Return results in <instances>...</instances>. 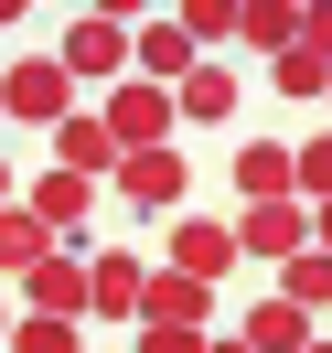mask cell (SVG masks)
I'll list each match as a JSON object with an SVG mask.
<instances>
[{"mask_svg": "<svg viewBox=\"0 0 332 353\" xmlns=\"http://www.w3.org/2000/svg\"><path fill=\"white\" fill-rule=\"evenodd\" d=\"M129 43H139V22H118V11H75V22L54 32V65H65L75 86H129Z\"/></svg>", "mask_w": 332, "mask_h": 353, "instance_id": "obj_1", "label": "cell"}, {"mask_svg": "<svg viewBox=\"0 0 332 353\" xmlns=\"http://www.w3.org/2000/svg\"><path fill=\"white\" fill-rule=\"evenodd\" d=\"M0 118H43V129H65V118H75V75L54 65V54L0 65Z\"/></svg>", "mask_w": 332, "mask_h": 353, "instance_id": "obj_2", "label": "cell"}, {"mask_svg": "<svg viewBox=\"0 0 332 353\" xmlns=\"http://www.w3.org/2000/svg\"><path fill=\"white\" fill-rule=\"evenodd\" d=\"M97 118H108L118 161H129V150H172V86H139V75H129V86H108Z\"/></svg>", "mask_w": 332, "mask_h": 353, "instance_id": "obj_3", "label": "cell"}, {"mask_svg": "<svg viewBox=\"0 0 332 353\" xmlns=\"http://www.w3.org/2000/svg\"><path fill=\"white\" fill-rule=\"evenodd\" d=\"M236 257H257V268L311 257V203H246L236 214Z\"/></svg>", "mask_w": 332, "mask_h": 353, "instance_id": "obj_4", "label": "cell"}, {"mask_svg": "<svg viewBox=\"0 0 332 353\" xmlns=\"http://www.w3.org/2000/svg\"><path fill=\"white\" fill-rule=\"evenodd\" d=\"M182 193H193L182 150H129L118 161V203H129V214H182Z\"/></svg>", "mask_w": 332, "mask_h": 353, "instance_id": "obj_5", "label": "cell"}, {"mask_svg": "<svg viewBox=\"0 0 332 353\" xmlns=\"http://www.w3.org/2000/svg\"><path fill=\"white\" fill-rule=\"evenodd\" d=\"M139 289H150V268L129 246H97L86 257V321H139Z\"/></svg>", "mask_w": 332, "mask_h": 353, "instance_id": "obj_6", "label": "cell"}, {"mask_svg": "<svg viewBox=\"0 0 332 353\" xmlns=\"http://www.w3.org/2000/svg\"><path fill=\"white\" fill-rule=\"evenodd\" d=\"M161 268H182V279L225 289V268H236V225H215V214H172V257H161Z\"/></svg>", "mask_w": 332, "mask_h": 353, "instance_id": "obj_7", "label": "cell"}, {"mask_svg": "<svg viewBox=\"0 0 332 353\" xmlns=\"http://www.w3.org/2000/svg\"><path fill=\"white\" fill-rule=\"evenodd\" d=\"M22 310H43V321H86V257H75V246H54V257L22 279Z\"/></svg>", "mask_w": 332, "mask_h": 353, "instance_id": "obj_8", "label": "cell"}, {"mask_svg": "<svg viewBox=\"0 0 332 353\" xmlns=\"http://www.w3.org/2000/svg\"><path fill=\"white\" fill-rule=\"evenodd\" d=\"M139 321H172V332H215V289L182 279V268H150V289H139Z\"/></svg>", "mask_w": 332, "mask_h": 353, "instance_id": "obj_9", "label": "cell"}, {"mask_svg": "<svg viewBox=\"0 0 332 353\" xmlns=\"http://www.w3.org/2000/svg\"><path fill=\"white\" fill-rule=\"evenodd\" d=\"M236 343H246V353H311L322 332H311V310H300V300H279V289H268V300H246Z\"/></svg>", "mask_w": 332, "mask_h": 353, "instance_id": "obj_10", "label": "cell"}, {"mask_svg": "<svg viewBox=\"0 0 332 353\" xmlns=\"http://www.w3.org/2000/svg\"><path fill=\"white\" fill-rule=\"evenodd\" d=\"M54 172H75V182H118V139H108V118L75 108L65 129H54Z\"/></svg>", "mask_w": 332, "mask_h": 353, "instance_id": "obj_11", "label": "cell"}, {"mask_svg": "<svg viewBox=\"0 0 332 353\" xmlns=\"http://www.w3.org/2000/svg\"><path fill=\"white\" fill-rule=\"evenodd\" d=\"M193 65H204V54H193L182 22H139V43H129V75H139V86H182Z\"/></svg>", "mask_w": 332, "mask_h": 353, "instance_id": "obj_12", "label": "cell"}, {"mask_svg": "<svg viewBox=\"0 0 332 353\" xmlns=\"http://www.w3.org/2000/svg\"><path fill=\"white\" fill-rule=\"evenodd\" d=\"M236 193L246 203H300V161H289L279 139H246L236 150Z\"/></svg>", "mask_w": 332, "mask_h": 353, "instance_id": "obj_13", "label": "cell"}, {"mask_svg": "<svg viewBox=\"0 0 332 353\" xmlns=\"http://www.w3.org/2000/svg\"><path fill=\"white\" fill-rule=\"evenodd\" d=\"M32 214H43L54 225V246H75V236H86V214H97V182H75V172H43V182H32Z\"/></svg>", "mask_w": 332, "mask_h": 353, "instance_id": "obj_14", "label": "cell"}, {"mask_svg": "<svg viewBox=\"0 0 332 353\" xmlns=\"http://www.w3.org/2000/svg\"><path fill=\"white\" fill-rule=\"evenodd\" d=\"M300 22H311L300 0H236V32H246V43H257V54H268V65H279V54H289V43H300Z\"/></svg>", "mask_w": 332, "mask_h": 353, "instance_id": "obj_15", "label": "cell"}, {"mask_svg": "<svg viewBox=\"0 0 332 353\" xmlns=\"http://www.w3.org/2000/svg\"><path fill=\"white\" fill-rule=\"evenodd\" d=\"M43 257H54V225L32 214V203H11V214H0V279H32Z\"/></svg>", "mask_w": 332, "mask_h": 353, "instance_id": "obj_16", "label": "cell"}, {"mask_svg": "<svg viewBox=\"0 0 332 353\" xmlns=\"http://www.w3.org/2000/svg\"><path fill=\"white\" fill-rule=\"evenodd\" d=\"M172 108H182V118H236V75H225V65H193V75L172 86Z\"/></svg>", "mask_w": 332, "mask_h": 353, "instance_id": "obj_17", "label": "cell"}, {"mask_svg": "<svg viewBox=\"0 0 332 353\" xmlns=\"http://www.w3.org/2000/svg\"><path fill=\"white\" fill-rule=\"evenodd\" d=\"M279 300H300V310H332V257H322V246L279 268Z\"/></svg>", "mask_w": 332, "mask_h": 353, "instance_id": "obj_18", "label": "cell"}, {"mask_svg": "<svg viewBox=\"0 0 332 353\" xmlns=\"http://www.w3.org/2000/svg\"><path fill=\"white\" fill-rule=\"evenodd\" d=\"M11 353H86V332H75V321H43V310H22V321H11Z\"/></svg>", "mask_w": 332, "mask_h": 353, "instance_id": "obj_19", "label": "cell"}, {"mask_svg": "<svg viewBox=\"0 0 332 353\" xmlns=\"http://www.w3.org/2000/svg\"><path fill=\"white\" fill-rule=\"evenodd\" d=\"M268 75H279V97H332V65H322L311 43H289V54H279Z\"/></svg>", "mask_w": 332, "mask_h": 353, "instance_id": "obj_20", "label": "cell"}, {"mask_svg": "<svg viewBox=\"0 0 332 353\" xmlns=\"http://www.w3.org/2000/svg\"><path fill=\"white\" fill-rule=\"evenodd\" d=\"M289 161H300V203H332V129H311Z\"/></svg>", "mask_w": 332, "mask_h": 353, "instance_id": "obj_21", "label": "cell"}, {"mask_svg": "<svg viewBox=\"0 0 332 353\" xmlns=\"http://www.w3.org/2000/svg\"><path fill=\"white\" fill-rule=\"evenodd\" d=\"M172 22L193 32V54H204V43H225V32H236V0H182Z\"/></svg>", "mask_w": 332, "mask_h": 353, "instance_id": "obj_22", "label": "cell"}, {"mask_svg": "<svg viewBox=\"0 0 332 353\" xmlns=\"http://www.w3.org/2000/svg\"><path fill=\"white\" fill-rule=\"evenodd\" d=\"M215 332H172V321H139V353H204Z\"/></svg>", "mask_w": 332, "mask_h": 353, "instance_id": "obj_23", "label": "cell"}, {"mask_svg": "<svg viewBox=\"0 0 332 353\" xmlns=\"http://www.w3.org/2000/svg\"><path fill=\"white\" fill-rule=\"evenodd\" d=\"M311 246H322V257H332V203H311Z\"/></svg>", "mask_w": 332, "mask_h": 353, "instance_id": "obj_24", "label": "cell"}, {"mask_svg": "<svg viewBox=\"0 0 332 353\" xmlns=\"http://www.w3.org/2000/svg\"><path fill=\"white\" fill-rule=\"evenodd\" d=\"M11 203H22V193H11V161H0V214H11Z\"/></svg>", "mask_w": 332, "mask_h": 353, "instance_id": "obj_25", "label": "cell"}, {"mask_svg": "<svg viewBox=\"0 0 332 353\" xmlns=\"http://www.w3.org/2000/svg\"><path fill=\"white\" fill-rule=\"evenodd\" d=\"M204 353H246V343H236V332H215V343H204Z\"/></svg>", "mask_w": 332, "mask_h": 353, "instance_id": "obj_26", "label": "cell"}, {"mask_svg": "<svg viewBox=\"0 0 332 353\" xmlns=\"http://www.w3.org/2000/svg\"><path fill=\"white\" fill-rule=\"evenodd\" d=\"M11 321H22V310H11V300H0V343H11Z\"/></svg>", "mask_w": 332, "mask_h": 353, "instance_id": "obj_27", "label": "cell"}, {"mask_svg": "<svg viewBox=\"0 0 332 353\" xmlns=\"http://www.w3.org/2000/svg\"><path fill=\"white\" fill-rule=\"evenodd\" d=\"M311 353H332V332H322V343H311Z\"/></svg>", "mask_w": 332, "mask_h": 353, "instance_id": "obj_28", "label": "cell"}, {"mask_svg": "<svg viewBox=\"0 0 332 353\" xmlns=\"http://www.w3.org/2000/svg\"><path fill=\"white\" fill-rule=\"evenodd\" d=\"M322 108H332V97H322Z\"/></svg>", "mask_w": 332, "mask_h": 353, "instance_id": "obj_29", "label": "cell"}]
</instances>
